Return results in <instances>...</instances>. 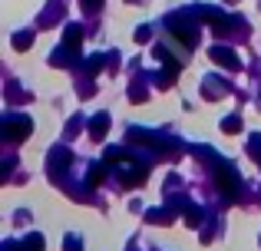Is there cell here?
<instances>
[{"mask_svg": "<svg viewBox=\"0 0 261 251\" xmlns=\"http://www.w3.org/2000/svg\"><path fill=\"white\" fill-rule=\"evenodd\" d=\"M50 60H53V63H57V66H66V63H73V60H76V50H73V46H66V43H63V46H60V50L53 53Z\"/></svg>", "mask_w": 261, "mask_h": 251, "instance_id": "cell-12", "label": "cell"}, {"mask_svg": "<svg viewBox=\"0 0 261 251\" xmlns=\"http://www.w3.org/2000/svg\"><path fill=\"white\" fill-rule=\"evenodd\" d=\"M208 57H212V63H222L225 70H238V66H242L238 53H231L228 46H212V50H208Z\"/></svg>", "mask_w": 261, "mask_h": 251, "instance_id": "cell-5", "label": "cell"}, {"mask_svg": "<svg viewBox=\"0 0 261 251\" xmlns=\"http://www.w3.org/2000/svg\"><path fill=\"white\" fill-rule=\"evenodd\" d=\"M30 119H20V116H10L4 123V139L7 142H17V139H27V135H30Z\"/></svg>", "mask_w": 261, "mask_h": 251, "instance_id": "cell-3", "label": "cell"}, {"mask_svg": "<svg viewBox=\"0 0 261 251\" xmlns=\"http://www.w3.org/2000/svg\"><path fill=\"white\" fill-rule=\"evenodd\" d=\"M169 30L175 33V40H178V43L195 46V40H198V26H195V20L182 17V13H172V17H169Z\"/></svg>", "mask_w": 261, "mask_h": 251, "instance_id": "cell-1", "label": "cell"}, {"mask_svg": "<svg viewBox=\"0 0 261 251\" xmlns=\"http://www.w3.org/2000/svg\"><path fill=\"white\" fill-rule=\"evenodd\" d=\"M80 4H83V7H86V10H89V13H93V10H99V4H102V0H80Z\"/></svg>", "mask_w": 261, "mask_h": 251, "instance_id": "cell-22", "label": "cell"}, {"mask_svg": "<svg viewBox=\"0 0 261 251\" xmlns=\"http://www.w3.org/2000/svg\"><path fill=\"white\" fill-rule=\"evenodd\" d=\"M63 17V4H50L43 10V17H40V26H50V23H57V20Z\"/></svg>", "mask_w": 261, "mask_h": 251, "instance_id": "cell-10", "label": "cell"}, {"mask_svg": "<svg viewBox=\"0 0 261 251\" xmlns=\"http://www.w3.org/2000/svg\"><path fill=\"white\" fill-rule=\"evenodd\" d=\"M222 132H225V135L242 132V119H238V116H225V119H222Z\"/></svg>", "mask_w": 261, "mask_h": 251, "instance_id": "cell-15", "label": "cell"}, {"mask_svg": "<svg viewBox=\"0 0 261 251\" xmlns=\"http://www.w3.org/2000/svg\"><path fill=\"white\" fill-rule=\"evenodd\" d=\"M136 4H139V0H136Z\"/></svg>", "mask_w": 261, "mask_h": 251, "instance_id": "cell-24", "label": "cell"}, {"mask_svg": "<svg viewBox=\"0 0 261 251\" xmlns=\"http://www.w3.org/2000/svg\"><path fill=\"white\" fill-rule=\"evenodd\" d=\"M99 66H102V57H93V60L86 63V73L93 76V73H99Z\"/></svg>", "mask_w": 261, "mask_h": 251, "instance_id": "cell-20", "label": "cell"}, {"mask_svg": "<svg viewBox=\"0 0 261 251\" xmlns=\"http://www.w3.org/2000/svg\"><path fill=\"white\" fill-rule=\"evenodd\" d=\"M202 90H205V99H218V96H225V83H222V79H205Z\"/></svg>", "mask_w": 261, "mask_h": 251, "instance_id": "cell-11", "label": "cell"}, {"mask_svg": "<svg viewBox=\"0 0 261 251\" xmlns=\"http://www.w3.org/2000/svg\"><path fill=\"white\" fill-rule=\"evenodd\" d=\"M215 182H218V188H222V192L228 195L231 202L238 199V192H242V182H238V172H235V169H228V165H218V172H215Z\"/></svg>", "mask_w": 261, "mask_h": 251, "instance_id": "cell-2", "label": "cell"}, {"mask_svg": "<svg viewBox=\"0 0 261 251\" xmlns=\"http://www.w3.org/2000/svg\"><path fill=\"white\" fill-rule=\"evenodd\" d=\"M80 126H83V116H73V123L66 126V135H76V132H80Z\"/></svg>", "mask_w": 261, "mask_h": 251, "instance_id": "cell-21", "label": "cell"}, {"mask_svg": "<svg viewBox=\"0 0 261 251\" xmlns=\"http://www.w3.org/2000/svg\"><path fill=\"white\" fill-rule=\"evenodd\" d=\"M63 248L66 251H83V241L76 238V235H66V241H63Z\"/></svg>", "mask_w": 261, "mask_h": 251, "instance_id": "cell-18", "label": "cell"}, {"mask_svg": "<svg viewBox=\"0 0 261 251\" xmlns=\"http://www.w3.org/2000/svg\"><path fill=\"white\" fill-rule=\"evenodd\" d=\"M30 46H33V30L13 33V50H30Z\"/></svg>", "mask_w": 261, "mask_h": 251, "instance_id": "cell-13", "label": "cell"}, {"mask_svg": "<svg viewBox=\"0 0 261 251\" xmlns=\"http://www.w3.org/2000/svg\"><path fill=\"white\" fill-rule=\"evenodd\" d=\"M106 132H109V116H106V113H99V116H93V123H89V135H93V139L99 142V139H102Z\"/></svg>", "mask_w": 261, "mask_h": 251, "instance_id": "cell-8", "label": "cell"}, {"mask_svg": "<svg viewBox=\"0 0 261 251\" xmlns=\"http://www.w3.org/2000/svg\"><path fill=\"white\" fill-rule=\"evenodd\" d=\"M198 13H202V20H205V23H208V26H212V30H215V33H228L231 20L225 17L222 10H215V7H202V10H198Z\"/></svg>", "mask_w": 261, "mask_h": 251, "instance_id": "cell-4", "label": "cell"}, {"mask_svg": "<svg viewBox=\"0 0 261 251\" xmlns=\"http://www.w3.org/2000/svg\"><path fill=\"white\" fill-rule=\"evenodd\" d=\"M70 165V152H66V149H53L50 152V175H63V169Z\"/></svg>", "mask_w": 261, "mask_h": 251, "instance_id": "cell-7", "label": "cell"}, {"mask_svg": "<svg viewBox=\"0 0 261 251\" xmlns=\"http://www.w3.org/2000/svg\"><path fill=\"white\" fill-rule=\"evenodd\" d=\"M248 152L255 155V162H261V135H251V146H248Z\"/></svg>", "mask_w": 261, "mask_h": 251, "instance_id": "cell-19", "label": "cell"}, {"mask_svg": "<svg viewBox=\"0 0 261 251\" xmlns=\"http://www.w3.org/2000/svg\"><path fill=\"white\" fill-rule=\"evenodd\" d=\"M175 208H182V218H185V225H189V228H195V225H202V208H198V205H192V202L189 199H178L175 202Z\"/></svg>", "mask_w": 261, "mask_h": 251, "instance_id": "cell-6", "label": "cell"}, {"mask_svg": "<svg viewBox=\"0 0 261 251\" xmlns=\"http://www.w3.org/2000/svg\"><path fill=\"white\" fill-rule=\"evenodd\" d=\"M146 218L159 221V225H169V221H172V212H169V208H152V212H146Z\"/></svg>", "mask_w": 261, "mask_h": 251, "instance_id": "cell-14", "label": "cell"}, {"mask_svg": "<svg viewBox=\"0 0 261 251\" xmlns=\"http://www.w3.org/2000/svg\"><path fill=\"white\" fill-rule=\"evenodd\" d=\"M102 172H109V169L106 165H93V169H89V185H99V179H102Z\"/></svg>", "mask_w": 261, "mask_h": 251, "instance_id": "cell-16", "label": "cell"}, {"mask_svg": "<svg viewBox=\"0 0 261 251\" xmlns=\"http://www.w3.org/2000/svg\"><path fill=\"white\" fill-rule=\"evenodd\" d=\"M63 43L73 46V50H80V43H83V26L70 23V26H66V33H63Z\"/></svg>", "mask_w": 261, "mask_h": 251, "instance_id": "cell-9", "label": "cell"}, {"mask_svg": "<svg viewBox=\"0 0 261 251\" xmlns=\"http://www.w3.org/2000/svg\"><path fill=\"white\" fill-rule=\"evenodd\" d=\"M23 248H30V251H43V238H40V235H27Z\"/></svg>", "mask_w": 261, "mask_h": 251, "instance_id": "cell-17", "label": "cell"}, {"mask_svg": "<svg viewBox=\"0 0 261 251\" xmlns=\"http://www.w3.org/2000/svg\"><path fill=\"white\" fill-rule=\"evenodd\" d=\"M149 33H152L149 26H139V33H136V40H139V43H146V40H149Z\"/></svg>", "mask_w": 261, "mask_h": 251, "instance_id": "cell-23", "label": "cell"}]
</instances>
